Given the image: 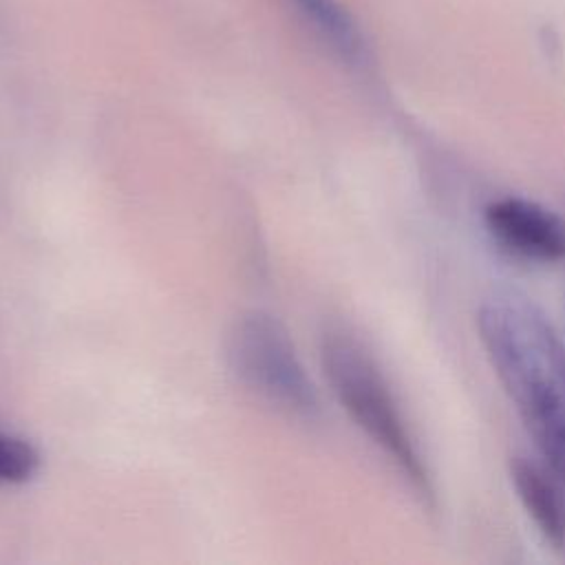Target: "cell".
<instances>
[{
	"label": "cell",
	"mask_w": 565,
	"mask_h": 565,
	"mask_svg": "<svg viewBox=\"0 0 565 565\" xmlns=\"http://www.w3.org/2000/svg\"><path fill=\"white\" fill-rule=\"evenodd\" d=\"M225 353L234 377L263 402L300 422L320 417L318 391L276 316L258 309L243 313L230 331Z\"/></svg>",
	"instance_id": "cell-3"
},
{
	"label": "cell",
	"mask_w": 565,
	"mask_h": 565,
	"mask_svg": "<svg viewBox=\"0 0 565 565\" xmlns=\"http://www.w3.org/2000/svg\"><path fill=\"white\" fill-rule=\"evenodd\" d=\"M313 33L349 66L366 62V46L349 13L335 0H291Z\"/></svg>",
	"instance_id": "cell-6"
},
{
	"label": "cell",
	"mask_w": 565,
	"mask_h": 565,
	"mask_svg": "<svg viewBox=\"0 0 565 565\" xmlns=\"http://www.w3.org/2000/svg\"><path fill=\"white\" fill-rule=\"evenodd\" d=\"M479 340L541 461L565 481V347L525 294L499 287L477 309Z\"/></svg>",
	"instance_id": "cell-1"
},
{
	"label": "cell",
	"mask_w": 565,
	"mask_h": 565,
	"mask_svg": "<svg viewBox=\"0 0 565 565\" xmlns=\"http://www.w3.org/2000/svg\"><path fill=\"white\" fill-rule=\"evenodd\" d=\"M42 466L38 446L20 435L0 430V486H20L31 481Z\"/></svg>",
	"instance_id": "cell-7"
},
{
	"label": "cell",
	"mask_w": 565,
	"mask_h": 565,
	"mask_svg": "<svg viewBox=\"0 0 565 565\" xmlns=\"http://www.w3.org/2000/svg\"><path fill=\"white\" fill-rule=\"evenodd\" d=\"M320 366L333 397L351 422L380 448L417 497L430 501L433 481L426 457L369 347L344 327H327L320 335Z\"/></svg>",
	"instance_id": "cell-2"
},
{
	"label": "cell",
	"mask_w": 565,
	"mask_h": 565,
	"mask_svg": "<svg viewBox=\"0 0 565 565\" xmlns=\"http://www.w3.org/2000/svg\"><path fill=\"white\" fill-rule=\"evenodd\" d=\"M483 227L514 258L539 265L565 260V216L534 199L508 194L488 201Z\"/></svg>",
	"instance_id": "cell-4"
},
{
	"label": "cell",
	"mask_w": 565,
	"mask_h": 565,
	"mask_svg": "<svg viewBox=\"0 0 565 565\" xmlns=\"http://www.w3.org/2000/svg\"><path fill=\"white\" fill-rule=\"evenodd\" d=\"M514 492L554 550H565V481L545 463L514 457L510 463Z\"/></svg>",
	"instance_id": "cell-5"
}]
</instances>
